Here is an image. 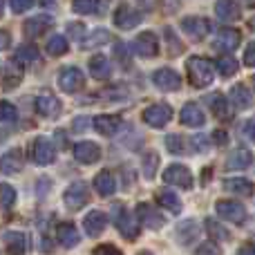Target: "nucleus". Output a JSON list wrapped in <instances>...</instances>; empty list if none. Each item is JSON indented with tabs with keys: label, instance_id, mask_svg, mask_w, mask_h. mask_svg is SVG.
I'll use <instances>...</instances> for the list:
<instances>
[{
	"label": "nucleus",
	"instance_id": "1",
	"mask_svg": "<svg viewBox=\"0 0 255 255\" xmlns=\"http://www.w3.org/2000/svg\"><path fill=\"white\" fill-rule=\"evenodd\" d=\"M186 70H188V79L195 88H208L213 83V67L206 58L202 56H190V61L186 63Z\"/></svg>",
	"mask_w": 255,
	"mask_h": 255
},
{
	"label": "nucleus",
	"instance_id": "2",
	"mask_svg": "<svg viewBox=\"0 0 255 255\" xmlns=\"http://www.w3.org/2000/svg\"><path fill=\"white\" fill-rule=\"evenodd\" d=\"M112 213H115V226L119 229V233L126 240H134L139 235V222H136L139 217H136V213H130L124 204H117Z\"/></svg>",
	"mask_w": 255,
	"mask_h": 255
},
{
	"label": "nucleus",
	"instance_id": "3",
	"mask_svg": "<svg viewBox=\"0 0 255 255\" xmlns=\"http://www.w3.org/2000/svg\"><path fill=\"white\" fill-rule=\"evenodd\" d=\"M163 181L168 186H177V188L190 190L193 188V172L184 166V163H170L163 170Z\"/></svg>",
	"mask_w": 255,
	"mask_h": 255
},
{
	"label": "nucleus",
	"instance_id": "4",
	"mask_svg": "<svg viewBox=\"0 0 255 255\" xmlns=\"http://www.w3.org/2000/svg\"><path fill=\"white\" fill-rule=\"evenodd\" d=\"M58 88L65 94H76L85 88V76L79 67H63L58 72Z\"/></svg>",
	"mask_w": 255,
	"mask_h": 255
},
{
	"label": "nucleus",
	"instance_id": "5",
	"mask_svg": "<svg viewBox=\"0 0 255 255\" xmlns=\"http://www.w3.org/2000/svg\"><path fill=\"white\" fill-rule=\"evenodd\" d=\"M63 204H65L70 211H81L85 204H90V190H88V186L81 184V181L72 184L70 188L63 193Z\"/></svg>",
	"mask_w": 255,
	"mask_h": 255
},
{
	"label": "nucleus",
	"instance_id": "6",
	"mask_svg": "<svg viewBox=\"0 0 255 255\" xmlns=\"http://www.w3.org/2000/svg\"><path fill=\"white\" fill-rule=\"evenodd\" d=\"M215 211H217V215H220L222 220L233 222V224H244V220H247V211H244V206L240 202L220 199V202L215 204Z\"/></svg>",
	"mask_w": 255,
	"mask_h": 255
},
{
	"label": "nucleus",
	"instance_id": "7",
	"mask_svg": "<svg viewBox=\"0 0 255 255\" xmlns=\"http://www.w3.org/2000/svg\"><path fill=\"white\" fill-rule=\"evenodd\" d=\"M170 119H172V110L166 103H154V106H148L143 110V121L150 128H163Z\"/></svg>",
	"mask_w": 255,
	"mask_h": 255
},
{
	"label": "nucleus",
	"instance_id": "8",
	"mask_svg": "<svg viewBox=\"0 0 255 255\" xmlns=\"http://www.w3.org/2000/svg\"><path fill=\"white\" fill-rule=\"evenodd\" d=\"M136 217H139V222H143V226L150 231H159L163 224H166L163 215L152 206V204H139V206H136Z\"/></svg>",
	"mask_w": 255,
	"mask_h": 255
},
{
	"label": "nucleus",
	"instance_id": "9",
	"mask_svg": "<svg viewBox=\"0 0 255 255\" xmlns=\"http://www.w3.org/2000/svg\"><path fill=\"white\" fill-rule=\"evenodd\" d=\"M134 52L143 58H152L159 54V40L152 31H141L134 38Z\"/></svg>",
	"mask_w": 255,
	"mask_h": 255
},
{
	"label": "nucleus",
	"instance_id": "10",
	"mask_svg": "<svg viewBox=\"0 0 255 255\" xmlns=\"http://www.w3.org/2000/svg\"><path fill=\"white\" fill-rule=\"evenodd\" d=\"M152 81L159 90H163V92H172V90L181 88L179 74H177L175 70H170V67H161V70H157L152 74Z\"/></svg>",
	"mask_w": 255,
	"mask_h": 255
},
{
	"label": "nucleus",
	"instance_id": "11",
	"mask_svg": "<svg viewBox=\"0 0 255 255\" xmlns=\"http://www.w3.org/2000/svg\"><path fill=\"white\" fill-rule=\"evenodd\" d=\"M181 29H184V34L190 36V38L202 40L204 36L208 34V29H211V22H208L206 18L188 16V18H184V20H181Z\"/></svg>",
	"mask_w": 255,
	"mask_h": 255
},
{
	"label": "nucleus",
	"instance_id": "12",
	"mask_svg": "<svg viewBox=\"0 0 255 255\" xmlns=\"http://www.w3.org/2000/svg\"><path fill=\"white\" fill-rule=\"evenodd\" d=\"M74 157L79 163L90 166V163H97L101 159V148L94 141H81V143L74 145Z\"/></svg>",
	"mask_w": 255,
	"mask_h": 255
},
{
	"label": "nucleus",
	"instance_id": "13",
	"mask_svg": "<svg viewBox=\"0 0 255 255\" xmlns=\"http://www.w3.org/2000/svg\"><path fill=\"white\" fill-rule=\"evenodd\" d=\"M36 112L40 117H45V119H56L61 115V101L49 92L40 94V97H36Z\"/></svg>",
	"mask_w": 255,
	"mask_h": 255
},
{
	"label": "nucleus",
	"instance_id": "14",
	"mask_svg": "<svg viewBox=\"0 0 255 255\" xmlns=\"http://www.w3.org/2000/svg\"><path fill=\"white\" fill-rule=\"evenodd\" d=\"M56 159V148H54L52 141H47L45 136H38L34 141V161L40 166H49Z\"/></svg>",
	"mask_w": 255,
	"mask_h": 255
},
{
	"label": "nucleus",
	"instance_id": "15",
	"mask_svg": "<svg viewBox=\"0 0 255 255\" xmlns=\"http://www.w3.org/2000/svg\"><path fill=\"white\" fill-rule=\"evenodd\" d=\"M106 226H108V215L101 211H90L83 220V229L90 238H99L106 231Z\"/></svg>",
	"mask_w": 255,
	"mask_h": 255
},
{
	"label": "nucleus",
	"instance_id": "16",
	"mask_svg": "<svg viewBox=\"0 0 255 255\" xmlns=\"http://www.w3.org/2000/svg\"><path fill=\"white\" fill-rule=\"evenodd\" d=\"M215 13L220 20L224 22H235L242 16V7H240L235 0H217L215 2Z\"/></svg>",
	"mask_w": 255,
	"mask_h": 255
},
{
	"label": "nucleus",
	"instance_id": "17",
	"mask_svg": "<svg viewBox=\"0 0 255 255\" xmlns=\"http://www.w3.org/2000/svg\"><path fill=\"white\" fill-rule=\"evenodd\" d=\"M22 170V152L18 148L9 150L7 154L0 157V172L2 175H16Z\"/></svg>",
	"mask_w": 255,
	"mask_h": 255
},
{
	"label": "nucleus",
	"instance_id": "18",
	"mask_svg": "<svg viewBox=\"0 0 255 255\" xmlns=\"http://www.w3.org/2000/svg\"><path fill=\"white\" fill-rule=\"evenodd\" d=\"M141 13L136 11V9H132V7H128V4H121L119 9H117V13H115V22L121 27V29H132L134 25H139L141 22Z\"/></svg>",
	"mask_w": 255,
	"mask_h": 255
},
{
	"label": "nucleus",
	"instance_id": "19",
	"mask_svg": "<svg viewBox=\"0 0 255 255\" xmlns=\"http://www.w3.org/2000/svg\"><path fill=\"white\" fill-rule=\"evenodd\" d=\"M179 119H181V124L188 126V128H199V126H204L206 117H204L202 108H199L197 103H186V106L181 108Z\"/></svg>",
	"mask_w": 255,
	"mask_h": 255
},
{
	"label": "nucleus",
	"instance_id": "20",
	"mask_svg": "<svg viewBox=\"0 0 255 255\" xmlns=\"http://www.w3.org/2000/svg\"><path fill=\"white\" fill-rule=\"evenodd\" d=\"M224 188L233 195H240V197H251L255 193V186L251 179H244V177H229L224 181Z\"/></svg>",
	"mask_w": 255,
	"mask_h": 255
},
{
	"label": "nucleus",
	"instance_id": "21",
	"mask_svg": "<svg viewBox=\"0 0 255 255\" xmlns=\"http://www.w3.org/2000/svg\"><path fill=\"white\" fill-rule=\"evenodd\" d=\"M54 25V18L52 16H34V18H29V20L25 22V34L29 36V38H36V36H40V34H45V31L49 29V27Z\"/></svg>",
	"mask_w": 255,
	"mask_h": 255
},
{
	"label": "nucleus",
	"instance_id": "22",
	"mask_svg": "<svg viewBox=\"0 0 255 255\" xmlns=\"http://www.w3.org/2000/svg\"><path fill=\"white\" fill-rule=\"evenodd\" d=\"M2 238H4V247H7L9 253H25L29 249V240L20 231H7Z\"/></svg>",
	"mask_w": 255,
	"mask_h": 255
},
{
	"label": "nucleus",
	"instance_id": "23",
	"mask_svg": "<svg viewBox=\"0 0 255 255\" xmlns=\"http://www.w3.org/2000/svg\"><path fill=\"white\" fill-rule=\"evenodd\" d=\"M253 163V154L247 148H235L233 152L226 157V168L229 170H240V168H249Z\"/></svg>",
	"mask_w": 255,
	"mask_h": 255
},
{
	"label": "nucleus",
	"instance_id": "24",
	"mask_svg": "<svg viewBox=\"0 0 255 255\" xmlns=\"http://www.w3.org/2000/svg\"><path fill=\"white\" fill-rule=\"evenodd\" d=\"M94 188H97V193L101 195V197H110V195H115V190H117L115 175H112L110 170H101L97 177H94Z\"/></svg>",
	"mask_w": 255,
	"mask_h": 255
},
{
	"label": "nucleus",
	"instance_id": "25",
	"mask_svg": "<svg viewBox=\"0 0 255 255\" xmlns=\"http://www.w3.org/2000/svg\"><path fill=\"white\" fill-rule=\"evenodd\" d=\"M56 240H58V244H61V247L72 249V247H76V244H79L81 235H79V231H76L74 224H61L56 229Z\"/></svg>",
	"mask_w": 255,
	"mask_h": 255
},
{
	"label": "nucleus",
	"instance_id": "26",
	"mask_svg": "<svg viewBox=\"0 0 255 255\" xmlns=\"http://www.w3.org/2000/svg\"><path fill=\"white\" fill-rule=\"evenodd\" d=\"M119 126H121V119L115 115H101L94 119V128H97V132L103 136H112L119 130Z\"/></svg>",
	"mask_w": 255,
	"mask_h": 255
},
{
	"label": "nucleus",
	"instance_id": "27",
	"mask_svg": "<svg viewBox=\"0 0 255 255\" xmlns=\"http://www.w3.org/2000/svg\"><path fill=\"white\" fill-rule=\"evenodd\" d=\"M217 43H220V47L233 52V49H238L240 43H242V34H240L238 29H233V27H224V29H220V34H217Z\"/></svg>",
	"mask_w": 255,
	"mask_h": 255
},
{
	"label": "nucleus",
	"instance_id": "28",
	"mask_svg": "<svg viewBox=\"0 0 255 255\" xmlns=\"http://www.w3.org/2000/svg\"><path fill=\"white\" fill-rule=\"evenodd\" d=\"M231 101L235 103V108H240V110H247V108H251L253 97H251V92H249L247 85L238 83V85H233V88H231Z\"/></svg>",
	"mask_w": 255,
	"mask_h": 255
},
{
	"label": "nucleus",
	"instance_id": "29",
	"mask_svg": "<svg viewBox=\"0 0 255 255\" xmlns=\"http://www.w3.org/2000/svg\"><path fill=\"white\" fill-rule=\"evenodd\" d=\"M177 235H179V242L181 244L195 242V240H199V224L195 220L184 222V224H179V229H177Z\"/></svg>",
	"mask_w": 255,
	"mask_h": 255
},
{
	"label": "nucleus",
	"instance_id": "30",
	"mask_svg": "<svg viewBox=\"0 0 255 255\" xmlns=\"http://www.w3.org/2000/svg\"><path fill=\"white\" fill-rule=\"evenodd\" d=\"M208 108H211V112L217 119H229V103H226L224 94H213L208 99Z\"/></svg>",
	"mask_w": 255,
	"mask_h": 255
},
{
	"label": "nucleus",
	"instance_id": "31",
	"mask_svg": "<svg viewBox=\"0 0 255 255\" xmlns=\"http://www.w3.org/2000/svg\"><path fill=\"white\" fill-rule=\"evenodd\" d=\"M90 72H92L94 79H108L110 76V61H108L106 56H94L92 61H90Z\"/></svg>",
	"mask_w": 255,
	"mask_h": 255
},
{
	"label": "nucleus",
	"instance_id": "32",
	"mask_svg": "<svg viewBox=\"0 0 255 255\" xmlns=\"http://www.w3.org/2000/svg\"><path fill=\"white\" fill-rule=\"evenodd\" d=\"M157 202L161 204L163 208H168L170 213H181V199L177 197L172 190H161V193L157 195Z\"/></svg>",
	"mask_w": 255,
	"mask_h": 255
},
{
	"label": "nucleus",
	"instance_id": "33",
	"mask_svg": "<svg viewBox=\"0 0 255 255\" xmlns=\"http://www.w3.org/2000/svg\"><path fill=\"white\" fill-rule=\"evenodd\" d=\"M67 49H70V45H67L65 36H52L47 40V54H52V56H63V54H67Z\"/></svg>",
	"mask_w": 255,
	"mask_h": 255
},
{
	"label": "nucleus",
	"instance_id": "34",
	"mask_svg": "<svg viewBox=\"0 0 255 255\" xmlns=\"http://www.w3.org/2000/svg\"><path fill=\"white\" fill-rule=\"evenodd\" d=\"M108 40H110V31H106V29H97L90 38H85L83 43H81V47L83 49H94V47H99V45H106Z\"/></svg>",
	"mask_w": 255,
	"mask_h": 255
},
{
	"label": "nucleus",
	"instance_id": "35",
	"mask_svg": "<svg viewBox=\"0 0 255 255\" xmlns=\"http://www.w3.org/2000/svg\"><path fill=\"white\" fill-rule=\"evenodd\" d=\"M217 72H220L222 76H233L235 72H238V61H235L233 56H222L217 58Z\"/></svg>",
	"mask_w": 255,
	"mask_h": 255
},
{
	"label": "nucleus",
	"instance_id": "36",
	"mask_svg": "<svg viewBox=\"0 0 255 255\" xmlns=\"http://www.w3.org/2000/svg\"><path fill=\"white\" fill-rule=\"evenodd\" d=\"M72 9H74L76 13H83V16H88V13H97L99 11V0H72Z\"/></svg>",
	"mask_w": 255,
	"mask_h": 255
},
{
	"label": "nucleus",
	"instance_id": "37",
	"mask_svg": "<svg viewBox=\"0 0 255 255\" xmlns=\"http://www.w3.org/2000/svg\"><path fill=\"white\" fill-rule=\"evenodd\" d=\"M16 204V188L9 184H0V206L11 208Z\"/></svg>",
	"mask_w": 255,
	"mask_h": 255
},
{
	"label": "nucleus",
	"instance_id": "38",
	"mask_svg": "<svg viewBox=\"0 0 255 255\" xmlns=\"http://www.w3.org/2000/svg\"><path fill=\"white\" fill-rule=\"evenodd\" d=\"M18 119L16 106H11L9 101H0V124H13Z\"/></svg>",
	"mask_w": 255,
	"mask_h": 255
},
{
	"label": "nucleus",
	"instance_id": "39",
	"mask_svg": "<svg viewBox=\"0 0 255 255\" xmlns=\"http://www.w3.org/2000/svg\"><path fill=\"white\" fill-rule=\"evenodd\" d=\"M157 166H159V154H154V152L145 154V159H143V175H145V179H152L154 172H157Z\"/></svg>",
	"mask_w": 255,
	"mask_h": 255
},
{
	"label": "nucleus",
	"instance_id": "40",
	"mask_svg": "<svg viewBox=\"0 0 255 255\" xmlns=\"http://www.w3.org/2000/svg\"><path fill=\"white\" fill-rule=\"evenodd\" d=\"M166 145H168V150H170V152H175V154H184L186 152V141L181 139L179 134L166 136Z\"/></svg>",
	"mask_w": 255,
	"mask_h": 255
},
{
	"label": "nucleus",
	"instance_id": "41",
	"mask_svg": "<svg viewBox=\"0 0 255 255\" xmlns=\"http://www.w3.org/2000/svg\"><path fill=\"white\" fill-rule=\"evenodd\" d=\"M206 229H208V233H211L213 240H229V238H231L229 231L222 229V226L217 224L215 220H206Z\"/></svg>",
	"mask_w": 255,
	"mask_h": 255
},
{
	"label": "nucleus",
	"instance_id": "42",
	"mask_svg": "<svg viewBox=\"0 0 255 255\" xmlns=\"http://www.w3.org/2000/svg\"><path fill=\"white\" fill-rule=\"evenodd\" d=\"M16 58H20L22 63H34V61H38V52H36L34 45H25V47L18 49Z\"/></svg>",
	"mask_w": 255,
	"mask_h": 255
},
{
	"label": "nucleus",
	"instance_id": "43",
	"mask_svg": "<svg viewBox=\"0 0 255 255\" xmlns=\"http://www.w3.org/2000/svg\"><path fill=\"white\" fill-rule=\"evenodd\" d=\"M9 4H11L13 13H22V11H27V9L34 4V0H9Z\"/></svg>",
	"mask_w": 255,
	"mask_h": 255
},
{
	"label": "nucleus",
	"instance_id": "44",
	"mask_svg": "<svg viewBox=\"0 0 255 255\" xmlns=\"http://www.w3.org/2000/svg\"><path fill=\"white\" fill-rule=\"evenodd\" d=\"M244 65L255 67V43H249L247 52H244Z\"/></svg>",
	"mask_w": 255,
	"mask_h": 255
},
{
	"label": "nucleus",
	"instance_id": "45",
	"mask_svg": "<svg viewBox=\"0 0 255 255\" xmlns=\"http://www.w3.org/2000/svg\"><path fill=\"white\" fill-rule=\"evenodd\" d=\"M242 134L247 136V139H251L253 143H255V119H251V121H247V124L242 126Z\"/></svg>",
	"mask_w": 255,
	"mask_h": 255
},
{
	"label": "nucleus",
	"instance_id": "46",
	"mask_svg": "<svg viewBox=\"0 0 255 255\" xmlns=\"http://www.w3.org/2000/svg\"><path fill=\"white\" fill-rule=\"evenodd\" d=\"M115 56L121 58V63H124V65H128V63H130V58H128V54H126V45H121V43L115 47Z\"/></svg>",
	"mask_w": 255,
	"mask_h": 255
},
{
	"label": "nucleus",
	"instance_id": "47",
	"mask_svg": "<svg viewBox=\"0 0 255 255\" xmlns=\"http://www.w3.org/2000/svg\"><path fill=\"white\" fill-rule=\"evenodd\" d=\"M9 43H11V36H9V31L0 29V49H7Z\"/></svg>",
	"mask_w": 255,
	"mask_h": 255
},
{
	"label": "nucleus",
	"instance_id": "48",
	"mask_svg": "<svg viewBox=\"0 0 255 255\" xmlns=\"http://www.w3.org/2000/svg\"><path fill=\"white\" fill-rule=\"evenodd\" d=\"M94 253H119V249L112 247V244H101V247L94 249Z\"/></svg>",
	"mask_w": 255,
	"mask_h": 255
},
{
	"label": "nucleus",
	"instance_id": "49",
	"mask_svg": "<svg viewBox=\"0 0 255 255\" xmlns=\"http://www.w3.org/2000/svg\"><path fill=\"white\" fill-rule=\"evenodd\" d=\"M197 253H220V247H215V244H202L197 249Z\"/></svg>",
	"mask_w": 255,
	"mask_h": 255
},
{
	"label": "nucleus",
	"instance_id": "50",
	"mask_svg": "<svg viewBox=\"0 0 255 255\" xmlns=\"http://www.w3.org/2000/svg\"><path fill=\"white\" fill-rule=\"evenodd\" d=\"M88 124H90V121L83 117V119H76V121H74V128H76V130H85V128H88Z\"/></svg>",
	"mask_w": 255,
	"mask_h": 255
},
{
	"label": "nucleus",
	"instance_id": "51",
	"mask_svg": "<svg viewBox=\"0 0 255 255\" xmlns=\"http://www.w3.org/2000/svg\"><path fill=\"white\" fill-rule=\"evenodd\" d=\"M215 141H217V143H226V141H229V136H226L222 130H217L215 132Z\"/></svg>",
	"mask_w": 255,
	"mask_h": 255
},
{
	"label": "nucleus",
	"instance_id": "52",
	"mask_svg": "<svg viewBox=\"0 0 255 255\" xmlns=\"http://www.w3.org/2000/svg\"><path fill=\"white\" fill-rule=\"evenodd\" d=\"M240 253H255V247H251V244H244V247L240 249Z\"/></svg>",
	"mask_w": 255,
	"mask_h": 255
},
{
	"label": "nucleus",
	"instance_id": "53",
	"mask_svg": "<svg viewBox=\"0 0 255 255\" xmlns=\"http://www.w3.org/2000/svg\"><path fill=\"white\" fill-rule=\"evenodd\" d=\"M2 11H4V0H0V16H2Z\"/></svg>",
	"mask_w": 255,
	"mask_h": 255
},
{
	"label": "nucleus",
	"instance_id": "54",
	"mask_svg": "<svg viewBox=\"0 0 255 255\" xmlns=\"http://www.w3.org/2000/svg\"><path fill=\"white\" fill-rule=\"evenodd\" d=\"M244 2H247L249 7H255V0H244Z\"/></svg>",
	"mask_w": 255,
	"mask_h": 255
},
{
	"label": "nucleus",
	"instance_id": "55",
	"mask_svg": "<svg viewBox=\"0 0 255 255\" xmlns=\"http://www.w3.org/2000/svg\"><path fill=\"white\" fill-rule=\"evenodd\" d=\"M2 139H4V132H2V130H0V141H2Z\"/></svg>",
	"mask_w": 255,
	"mask_h": 255
},
{
	"label": "nucleus",
	"instance_id": "56",
	"mask_svg": "<svg viewBox=\"0 0 255 255\" xmlns=\"http://www.w3.org/2000/svg\"><path fill=\"white\" fill-rule=\"evenodd\" d=\"M253 85H255V76H253Z\"/></svg>",
	"mask_w": 255,
	"mask_h": 255
}]
</instances>
